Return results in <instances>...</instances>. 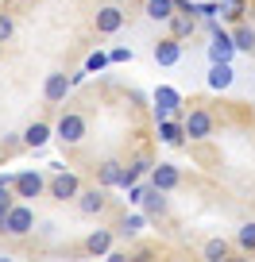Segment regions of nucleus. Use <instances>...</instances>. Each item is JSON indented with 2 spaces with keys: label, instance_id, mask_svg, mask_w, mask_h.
Wrapping results in <instances>:
<instances>
[{
  "label": "nucleus",
  "instance_id": "f257e3e1",
  "mask_svg": "<svg viewBox=\"0 0 255 262\" xmlns=\"http://www.w3.org/2000/svg\"><path fill=\"white\" fill-rule=\"evenodd\" d=\"M31 228H35L31 205H27V201H12V208L4 212V224H0V231H4V235H12V239H24Z\"/></svg>",
  "mask_w": 255,
  "mask_h": 262
},
{
  "label": "nucleus",
  "instance_id": "f03ea898",
  "mask_svg": "<svg viewBox=\"0 0 255 262\" xmlns=\"http://www.w3.org/2000/svg\"><path fill=\"white\" fill-rule=\"evenodd\" d=\"M58 139L66 143V147H77V143L85 139V116L82 112H62V120H58Z\"/></svg>",
  "mask_w": 255,
  "mask_h": 262
},
{
  "label": "nucleus",
  "instance_id": "7ed1b4c3",
  "mask_svg": "<svg viewBox=\"0 0 255 262\" xmlns=\"http://www.w3.org/2000/svg\"><path fill=\"white\" fill-rule=\"evenodd\" d=\"M12 193L24 196V201H35L39 193H47V178H43V173H35V170H24V173H16V178H12Z\"/></svg>",
  "mask_w": 255,
  "mask_h": 262
},
{
  "label": "nucleus",
  "instance_id": "20e7f679",
  "mask_svg": "<svg viewBox=\"0 0 255 262\" xmlns=\"http://www.w3.org/2000/svg\"><path fill=\"white\" fill-rule=\"evenodd\" d=\"M182 131H186V139H209V135H213V112L193 108V112L182 120Z\"/></svg>",
  "mask_w": 255,
  "mask_h": 262
},
{
  "label": "nucleus",
  "instance_id": "39448f33",
  "mask_svg": "<svg viewBox=\"0 0 255 262\" xmlns=\"http://www.w3.org/2000/svg\"><path fill=\"white\" fill-rule=\"evenodd\" d=\"M77 189H82V181H77V173H66V170H58L54 178H50L47 193L54 196V201H74Z\"/></svg>",
  "mask_w": 255,
  "mask_h": 262
},
{
  "label": "nucleus",
  "instance_id": "423d86ee",
  "mask_svg": "<svg viewBox=\"0 0 255 262\" xmlns=\"http://www.w3.org/2000/svg\"><path fill=\"white\" fill-rule=\"evenodd\" d=\"M74 201H77V212H82V216H101V212H105V205H108L105 185H97V189H85V193L77 189V196H74Z\"/></svg>",
  "mask_w": 255,
  "mask_h": 262
},
{
  "label": "nucleus",
  "instance_id": "0eeeda50",
  "mask_svg": "<svg viewBox=\"0 0 255 262\" xmlns=\"http://www.w3.org/2000/svg\"><path fill=\"white\" fill-rule=\"evenodd\" d=\"M151 185L155 189H163V193H170V189H178V181H182V170L174 162H159V166H151Z\"/></svg>",
  "mask_w": 255,
  "mask_h": 262
},
{
  "label": "nucleus",
  "instance_id": "6e6552de",
  "mask_svg": "<svg viewBox=\"0 0 255 262\" xmlns=\"http://www.w3.org/2000/svg\"><path fill=\"white\" fill-rule=\"evenodd\" d=\"M124 19H128V16H124L116 4H105V8H97V16H93V27H97L101 35H116L124 27Z\"/></svg>",
  "mask_w": 255,
  "mask_h": 262
},
{
  "label": "nucleus",
  "instance_id": "1a4fd4ad",
  "mask_svg": "<svg viewBox=\"0 0 255 262\" xmlns=\"http://www.w3.org/2000/svg\"><path fill=\"white\" fill-rule=\"evenodd\" d=\"M178 108H182V97L163 85V89L155 93V123H159V120H174V116H178Z\"/></svg>",
  "mask_w": 255,
  "mask_h": 262
},
{
  "label": "nucleus",
  "instance_id": "9d476101",
  "mask_svg": "<svg viewBox=\"0 0 255 262\" xmlns=\"http://www.w3.org/2000/svg\"><path fill=\"white\" fill-rule=\"evenodd\" d=\"M236 58V47H232V35L217 27L213 31V42H209V62H232Z\"/></svg>",
  "mask_w": 255,
  "mask_h": 262
},
{
  "label": "nucleus",
  "instance_id": "9b49d317",
  "mask_svg": "<svg viewBox=\"0 0 255 262\" xmlns=\"http://www.w3.org/2000/svg\"><path fill=\"white\" fill-rule=\"evenodd\" d=\"M155 62L159 66H178L182 62V39H174V35L159 39L155 42Z\"/></svg>",
  "mask_w": 255,
  "mask_h": 262
},
{
  "label": "nucleus",
  "instance_id": "f8f14e48",
  "mask_svg": "<svg viewBox=\"0 0 255 262\" xmlns=\"http://www.w3.org/2000/svg\"><path fill=\"white\" fill-rule=\"evenodd\" d=\"M70 93V77L66 74H47V85H43V97H47V104H62Z\"/></svg>",
  "mask_w": 255,
  "mask_h": 262
},
{
  "label": "nucleus",
  "instance_id": "ddd939ff",
  "mask_svg": "<svg viewBox=\"0 0 255 262\" xmlns=\"http://www.w3.org/2000/svg\"><path fill=\"white\" fill-rule=\"evenodd\" d=\"M205 81H209V89H217V93L228 89V85L236 81V70H232V62H213V70H209Z\"/></svg>",
  "mask_w": 255,
  "mask_h": 262
},
{
  "label": "nucleus",
  "instance_id": "4468645a",
  "mask_svg": "<svg viewBox=\"0 0 255 262\" xmlns=\"http://www.w3.org/2000/svg\"><path fill=\"white\" fill-rule=\"evenodd\" d=\"M166 24H170V35H174V39H186V35H193V31H198V19L189 16V12H174V16L166 19Z\"/></svg>",
  "mask_w": 255,
  "mask_h": 262
},
{
  "label": "nucleus",
  "instance_id": "2eb2a0df",
  "mask_svg": "<svg viewBox=\"0 0 255 262\" xmlns=\"http://www.w3.org/2000/svg\"><path fill=\"white\" fill-rule=\"evenodd\" d=\"M159 139H163L166 147H182V143H186V131L174 120H159Z\"/></svg>",
  "mask_w": 255,
  "mask_h": 262
},
{
  "label": "nucleus",
  "instance_id": "dca6fc26",
  "mask_svg": "<svg viewBox=\"0 0 255 262\" xmlns=\"http://www.w3.org/2000/svg\"><path fill=\"white\" fill-rule=\"evenodd\" d=\"M140 205L147 208V216H163L166 212V193H163V189H155V185H147V193H143Z\"/></svg>",
  "mask_w": 255,
  "mask_h": 262
},
{
  "label": "nucleus",
  "instance_id": "f3484780",
  "mask_svg": "<svg viewBox=\"0 0 255 262\" xmlns=\"http://www.w3.org/2000/svg\"><path fill=\"white\" fill-rule=\"evenodd\" d=\"M47 139H50V127H47V123H31V127H24V147L39 150Z\"/></svg>",
  "mask_w": 255,
  "mask_h": 262
},
{
  "label": "nucleus",
  "instance_id": "a211bd4d",
  "mask_svg": "<svg viewBox=\"0 0 255 262\" xmlns=\"http://www.w3.org/2000/svg\"><path fill=\"white\" fill-rule=\"evenodd\" d=\"M108 247H112V231H105V228H97L89 239H85V251H89V254H97V258L108 251Z\"/></svg>",
  "mask_w": 255,
  "mask_h": 262
},
{
  "label": "nucleus",
  "instance_id": "6ab92c4d",
  "mask_svg": "<svg viewBox=\"0 0 255 262\" xmlns=\"http://www.w3.org/2000/svg\"><path fill=\"white\" fill-rule=\"evenodd\" d=\"M244 8H247V0H217V16H221V19H232V24H240Z\"/></svg>",
  "mask_w": 255,
  "mask_h": 262
},
{
  "label": "nucleus",
  "instance_id": "aec40b11",
  "mask_svg": "<svg viewBox=\"0 0 255 262\" xmlns=\"http://www.w3.org/2000/svg\"><path fill=\"white\" fill-rule=\"evenodd\" d=\"M232 47L244 50V54H251V50H255V31H251L247 24H240L236 31H232Z\"/></svg>",
  "mask_w": 255,
  "mask_h": 262
},
{
  "label": "nucleus",
  "instance_id": "412c9836",
  "mask_svg": "<svg viewBox=\"0 0 255 262\" xmlns=\"http://www.w3.org/2000/svg\"><path fill=\"white\" fill-rule=\"evenodd\" d=\"M147 16L155 19V24H166V19L174 16V0H147Z\"/></svg>",
  "mask_w": 255,
  "mask_h": 262
},
{
  "label": "nucleus",
  "instance_id": "4be33fe9",
  "mask_svg": "<svg viewBox=\"0 0 255 262\" xmlns=\"http://www.w3.org/2000/svg\"><path fill=\"white\" fill-rule=\"evenodd\" d=\"M143 224H147V216H143V212L124 216V220H120V235H124V239H135V235L143 231Z\"/></svg>",
  "mask_w": 255,
  "mask_h": 262
},
{
  "label": "nucleus",
  "instance_id": "5701e85b",
  "mask_svg": "<svg viewBox=\"0 0 255 262\" xmlns=\"http://www.w3.org/2000/svg\"><path fill=\"white\" fill-rule=\"evenodd\" d=\"M236 243L244 247V251H255V220L240 224V231H236Z\"/></svg>",
  "mask_w": 255,
  "mask_h": 262
},
{
  "label": "nucleus",
  "instance_id": "b1692460",
  "mask_svg": "<svg viewBox=\"0 0 255 262\" xmlns=\"http://www.w3.org/2000/svg\"><path fill=\"white\" fill-rule=\"evenodd\" d=\"M97 178H101V185H105V189H112L116 181H120V162H105Z\"/></svg>",
  "mask_w": 255,
  "mask_h": 262
},
{
  "label": "nucleus",
  "instance_id": "393cba45",
  "mask_svg": "<svg viewBox=\"0 0 255 262\" xmlns=\"http://www.w3.org/2000/svg\"><path fill=\"white\" fill-rule=\"evenodd\" d=\"M205 258H209V262L228 258V243H224V239H209V243H205Z\"/></svg>",
  "mask_w": 255,
  "mask_h": 262
},
{
  "label": "nucleus",
  "instance_id": "a878e982",
  "mask_svg": "<svg viewBox=\"0 0 255 262\" xmlns=\"http://www.w3.org/2000/svg\"><path fill=\"white\" fill-rule=\"evenodd\" d=\"M105 66H108V54L105 50H93V54L85 58V74H97V70H105Z\"/></svg>",
  "mask_w": 255,
  "mask_h": 262
},
{
  "label": "nucleus",
  "instance_id": "bb28decb",
  "mask_svg": "<svg viewBox=\"0 0 255 262\" xmlns=\"http://www.w3.org/2000/svg\"><path fill=\"white\" fill-rule=\"evenodd\" d=\"M12 35H16V24H12L8 12H0V42H8Z\"/></svg>",
  "mask_w": 255,
  "mask_h": 262
},
{
  "label": "nucleus",
  "instance_id": "cd10ccee",
  "mask_svg": "<svg viewBox=\"0 0 255 262\" xmlns=\"http://www.w3.org/2000/svg\"><path fill=\"white\" fill-rule=\"evenodd\" d=\"M12 201H16V193H12V189L4 185V189H0V224H4V212L12 208Z\"/></svg>",
  "mask_w": 255,
  "mask_h": 262
},
{
  "label": "nucleus",
  "instance_id": "c85d7f7f",
  "mask_svg": "<svg viewBox=\"0 0 255 262\" xmlns=\"http://www.w3.org/2000/svg\"><path fill=\"white\" fill-rule=\"evenodd\" d=\"M108 62H132V47H116V50H108Z\"/></svg>",
  "mask_w": 255,
  "mask_h": 262
},
{
  "label": "nucleus",
  "instance_id": "c756f323",
  "mask_svg": "<svg viewBox=\"0 0 255 262\" xmlns=\"http://www.w3.org/2000/svg\"><path fill=\"white\" fill-rule=\"evenodd\" d=\"M198 16H217V0H205V4H198Z\"/></svg>",
  "mask_w": 255,
  "mask_h": 262
}]
</instances>
